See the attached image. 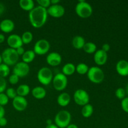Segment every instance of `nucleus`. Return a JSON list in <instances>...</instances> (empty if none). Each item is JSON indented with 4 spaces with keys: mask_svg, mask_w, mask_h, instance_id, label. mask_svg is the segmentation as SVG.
I'll return each instance as SVG.
<instances>
[{
    "mask_svg": "<svg viewBox=\"0 0 128 128\" xmlns=\"http://www.w3.org/2000/svg\"><path fill=\"white\" fill-rule=\"evenodd\" d=\"M121 108L124 112L128 113V96L125 97L123 100H121Z\"/></svg>",
    "mask_w": 128,
    "mask_h": 128,
    "instance_id": "nucleus-35",
    "label": "nucleus"
},
{
    "mask_svg": "<svg viewBox=\"0 0 128 128\" xmlns=\"http://www.w3.org/2000/svg\"><path fill=\"white\" fill-rule=\"evenodd\" d=\"M9 98L4 92L0 93V105L2 106H4L8 103Z\"/></svg>",
    "mask_w": 128,
    "mask_h": 128,
    "instance_id": "nucleus-32",
    "label": "nucleus"
},
{
    "mask_svg": "<svg viewBox=\"0 0 128 128\" xmlns=\"http://www.w3.org/2000/svg\"><path fill=\"white\" fill-rule=\"evenodd\" d=\"M116 70L120 76H128V61L125 60H120L116 65Z\"/></svg>",
    "mask_w": 128,
    "mask_h": 128,
    "instance_id": "nucleus-17",
    "label": "nucleus"
},
{
    "mask_svg": "<svg viewBox=\"0 0 128 128\" xmlns=\"http://www.w3.org/2000/svg\"><path fill=\"white\" fill-rule=\"evenodd\" d=\"M52 82L54 88L56 91H62L67 87L68 80L67 76L63 74L62 72H60L54 75L52 79Z\"/></svg>",
    "mask_w": 128,
    "mask_h": 128,
    "instance_id": "nucleus-7",
    "label": "nucleus"
},
{
    "mask_svg": "<svg viewBox=\"0 0 128 128\" xmlns=\"http://www.w3.org/2000/svg\"><path fill=\"white\" fill-rule=\"evenodd\" d=\"M14 27V22L10 19H4L0 22V30L4 33L11 32Z\"/></svg>",
    "mask_w": 128,
    "mask_h": 128,
    "instance_id": "nucleus-16",
    "label": "nucleus"
},
{
    "mask_svg": "<svg viewBox=\"0 0 128 128\" xmlns=\"http://www.w3.org/2000/svg\"><path fill=\"white\" fill-rule=\"evenodd\" d=\"M4 11H5L4 6L3 4L0 2V16H1V14H2V13L4 12Z\"/></svg>",
    "mask_w": 128,
    "mask_h": 128,
    "instance_id": "nucleus-41",
    "label": "nucleus"
},
{
    "mask_svg": "<svg viewBox=\"0 0 128 128\" xmlns=\"http://www.w3.org/2000/svg\"><path fill=\"white\" fill-rule=\"evenodd\" d=\"M16 52H17L19 56H22V54H23L25 52V50H24V48H23V46H21V47L18 48L16 49Z\"/></svg>",
    "mask_w": 128,
    "mask_h": 128,
    "instance_id": "nucleus-38",
    "label": "nucleus"
},
{
    "mask_svg": "<svg viewBox=\"0 0 128 128\" xmlns=\"http://www.w3.org/2000/svg\"><path fill=\"white\" fill-rule=\"evenodd\" d=\"M53 77L52 71L48 67L41 68L37 73L38 80L41 84L44 86L50 84L52 82Z\"/></svg>",
    "mask_w": 128,
    "mask_h": 128,
    "instance_id": "nucleus-6",
    "label": "nucleus"
},
{
    "mask_svg": "<svg viewBox=\"0 0 128 128\" xmlns=\"http://www.w3.org/2000/svg\"><path fill=\"white\" fill-rule=\"evenodd\" d=\"M50 1H51V5L58 4L60 2V0H50Z\"/></svg>",
    "mask_w": 128,
    "mask_h": 128,
    "instance_id": "nucleus-43",
    "label": "nucleus"
},
{
    "mask_svg": "<svg viewBox=\"0 0 128 128\" xmlns=\"http://www.w3.org/2000/svg\"><path fill=\"white\" fill-rule=\"evenodd\" d=\"M21 57H22V62L29 64L34 61L36 57V54L34 53L33 50H28V51H25L24 53L22 54Z\"/></svg>",
    "mask_w": 128,
    "mask_h": 128,
    "instance_id": "nucleus-23",
    "label": "nucleus"
},
{
    "mask_svg": "<svg viewBox=\"0 0 128 128\" xmlns=\"http://www.w3.org/2000/svg\"><path fill=\"white\" fill-rule=\"evenodd\" d=\"M16 90L18 96L24 98L29 94L30 91H31L30 86L26 84H22L20 85Z\"/></svg>",
    "mask_w": 128,
    "mask_h": 128,
    "instance_id": "nucleus-24",
    "label": "nucleus"
},
{
    "mask_svg": "<svg viewBox=\"0 0 128 128\" xmlns=\"http://www.w3.org/2000/svg\"><path fill=\"white\" fill-rule=\"evenodd\" d=\"M53 123H52V121L51 119H48V120H46V124H47V126L48 125H51Z\"/></svg>",
    "mask_w": 128,
    "mask_h": 128,
    "instance_id": "nucleus-46",
    "label": "nucleus"
},
{
    "mask_svg": "<svg viewBox=\"0 0 128 128\" xmlns=\"http://www.w3.org/2000/svg\"><path fill=\"white\" fill-rule=\"evenodd\" d=\"M10 73V66L5 64L3 62L0 64V76L2 78H6Z\"/></svg>",
    "mask_w": 128,
    "mask_h": 128,
    "instance_id": "nucleus-29",
    "label": "nucleus"
},
{
    "mask_svg": "<svg viewBox=\"0 0 128 128\" xmlns=\"http://www.w3.org/2000/svg\"><path fill=\"white\" fill-rule=\"evenodd\" d=\"M85 40L82 36H76L72 40V46L76 50H81L85 44Z\"/></svg>",
    "mask_w": 128,
    "mask_h": 128,
    "instance_id": "nucleus-20",
    "label": "nucleus"
},
{
    "mask_svg": "<svg viewBox=\"0 0 128 128\" xmlns=\"http://www.w3.org/2000/svg\"><path fill=\"white\" fill-rule=\"evenodd\" d=\"M5 94L8 97L9 99H11V100H13L18 96L16 90L14 89L13 88H9L6 89Z\"/></svg>",
    "mask_w": 128,
    "mask_h": 128,
    "instance_id": "nucleus-31",
    "label": "nucleus"
},
{
    "mask_svg": "<svg viewBox=\"0 0 128 128\" xmlns=\"http://www.w3.org/2000/svg\"><path fill=\"white\" fill-rule=\"evenodd\" d=\"M1 57L4 64L8 66H14L17 62H18L20 56L16 52V50L8 48L2 51Z\"/></svg>",
    "mask_w": 128,
    "mask_h": 128,
    "instance_id": "nucleus-2",
    "label": "nucleus"
},
{
    "mask_svg": "<svg viewBox=\"0 0 128 128\" xmlns=\"http://www.w3.org/2000/svg\"><path fill=\"white\" fill-rule=\"evenodd\" d=\"M36 2L38 4V6L44 8L48 9L51 6V1L50 0H37Z\"/></svg>",
    "mask_w": 128,
    "mask_h": 128,
    "instance_id": "nucleus-33",
    "label": "nucleus"
},
{
    "mask_svg": "<svg viewBox=\"0 0 128 128\" xmlns=\"http://www.w3.org/2000/svg\"><path fill=\"white\" fill-rule=\"evenodd\" d=\"M125 91H126V94H127L128 95V83L127 84V85H126V89H125Z\"/></svg>",
    "mask_w": 128,
    "mask_h": 128,
    "instance_id": "nucleus-47",
    "label": "nucleus"
},
{
    "mask_svg": "<svg viewBox=\"0 0 128 128\" xmlns=\"http://www.w3.org/2000/svg\"><path fill=\"white\" fill-rule=\"evenodd\" d=\"M48 16L47 9L38 6L29 12L28 18L32 27L40 28L46 24Z\"/></svg>",
    "mask_w": 128,
    "mask_h": 128,
    "instance_id": "nucleus-1",
    "label": "nucleus"
},
{
    "mask_svg": "<svg viewBox=\"0 0 128 128\" xmlns=\"http://www.w3.org/2000/svg\"><path fill=\"white\" fill-rule=\"evenodd\" d=\"M74 101L76 104L81 106L89 104L90 102V95L88 92L82 89H78L76 90L74 93Z\"/></svg>",
    "mask_w": 128,
    "mask_h": 128,
    "instance_id": "nucleus-8",
    "label": "nucleus"
},
{
    "mask_svg": "<svg viewBox=\"0 0 128 128\" xmlns=\"http://www.w3.org/2000/svg\"><path fill=\"white\" fill-rule=\"evenodd\" d=\"M108 53L102 51L101 49L97 50L94 54V61L98 66L105 64L108 61Z\"/></svg>",
    "mask_w": 128,
    "mask_h": 128,
    "instance_id": "nucleus-15",
    "label": "nucleus"
},
{
    "mask_svg": "<svg viewBox=\"0 0 128 128\" xmlns=\"http://www.w3.org/2000/svg\"><path fill=\"white\" fill-rule=\"evenodd\" d=\"M76 13L81 18H88L92 15L93 10L91 5L86 1H79L75 7Z\"/></svg>",
    "mask_w": 128,
    "mask_h": 128,
    "instance_id": "nucleus-3",
    "label": "nucleus"
},
{
    "mask_svg": "<svg viewBox=\"0 0 128 128\" xmlns=\"http://www.w3.org/2000/svg\"><path fill=\"white\" fill-rule=\"evenodd\" d=\"M7 88V82L5 78L0 76V93L4 92L6 90Z\"/></svg>",
    "mask_w": 128,
    "mask_h": 128,
    "instance_id": "nucleus-34",
    "label": "nucleus"
},
{
    "mask_svg": "<svg viewBox=\"0 0 128 128\" xmlns=\"http://www.w3.org/2000/svg\"><path fill=\"white\" fill-rule=\"evenodd\" d=\"M20 8L24 11H31L34 6V2L32 0H20L19 1Z\"/></svg>",
    "mask_w": 128,
    "mask_h": 128,
    "instance_id": "nucleus-22",
    "label": "nucleus"
},
{
    "mask_svg": "<svg viewBox=\"0 0 128 128\" xmlns=\"http://www.w3.org/2000/svg\"><path fill=\"white\" fill-rule=\"evenodd\" d=\"M21 38L23 44H28L32 42L33 40V34L30 31H25L22 34Z\"/></svg>",
    "mask_w": 128,
    "mask_h": 128,
    "instance_id": "nucleus-27",
    "label": "nucleus"
},
{
    "mask_svg": "<svg viewBox=\"0 0 128 128\" xmlns=\"http://www.w3.org/2000/svg\"><path fill=\"white\" fill-rule=\"evenodd\" d=\"M32 96L37 100H42L46 96V91L42 86H36L31 90Z\"/></svg>",
    "mask_w": 128,
    "mask_h": 128,
    "instance_id": "nucleus-19",
    "label": "nucleus"
},
{
    "mask_svg": "<svg viewBox=\"0 0 128 128\" xmlns=\"http://www.w3.org/2000/svg\"><path fill=\"white\" fill-rule=\"evenodd\" d=\"M82 50L88 54H94V52L98 50L96 44L92 42H86L84 45Z\"/></svg>",
    "mask_w": 128,
    "mask_h": 128,
    "instance_id": "nucleus-26",
    "label": "nucleus"
},
{
    "mask_svg": "<svg viewBox=\"0 0 128 128\" xmlns=\"http://www.w3.org/2000/svg\"><path fill=\"white\" fill-rule=\"evenodd\" d=\"M5 41V36L2 34L0 33V44L2 43Z\"/></svg>",
    "mask_w": 128,
    "mask_h": 128,
    "instance_id": "nucleus-42",
    "label": "nucleus"
},
{
    "mask_svg": "<svg viewBox=\"0 0 128 128\" xmlns=\"http://www.w3.org/2000/svg\"><path fill=\"white\" fill-rule=\"evenodd\" d=\"M71 113L66 110H61L55 116L54 124L59 128H66L70 124H71Z\"/></svg>",
    "mask_w": 128,
    "mask_h": 128,
    "instance_id": "nucleus-5",
    "label": "nucleus"
},
{
    "mask_svg": "<svg viewBox=\"0 0 128 128\" xmlns=\"http://www.w3.org/2000/svg\"><path fill=\"white\" fill-rule=\"evenodd\" d=\"M30 71V68L28 64L20 61L14 66L12 72L19 78H24L28 75Z\"/></svg>",
    "mask_w": 128,
    "mask_h": 128,
    "instance_id": "nucleus-10",
    "label": "nucleus"
},
{
    "mask_svg": "<svg viewBox=\"0 0 128 128\" xmlns=\"http://www.w3.org/2000/svg\"><path fill=\"white\" fill-rule=\"evenodd\" d=\"M89 68H89V66L86 64L83 63V62H81V63H79L76 66V71L79 74L84 75L87 74Z\"/></svg>",
    "mask_w": 128,
    "mask_h": 128,
    "instance_id": "nucleus-28",
    "label": "nucleus"
},
{
    "mask_svg": "<svg viewBox=\"0 0 128 128\" xmlns=\"http://www.w3.org/2000/svg\"><path fill=\"white\" fill-rule=\"evenodd\" d=\"M19 79H20V78L18 76L12 74L10 75V77H9V82L11 84H16L19 82Z\"/></svg>",
    "mask_w": 128,
    "mask_h": 128,
    "instance_id": "nucleus-36",
    "label": "nucleus"
},
{
    "mask_svg": "<svg viewBox=\"0 0 128 128\" xmlns=\"http://www.w3.org/2000/svg\"><path fill=\"white\" fill-rule=\"evenodd\" d=\"M8 120L5 117L0 118V126L1 127H4L7 125Z\"/></svg>",
    "mask_w": 128,
    "mask_h": 128,
    "instance_id": "nucleus-37",
    "label": "nucleus"
},
{
    "mask_svg": "<svg viewBox=\"0 0 128 128\" xmlns=\"http://www.w3.org/2000/svg\"><path fill=\"white\" fill-rule=\"evenodd\" d=\"M70 102H71V96L68 92H63L58 96L57 102L61 107H66L68 106Z\"/></svg>",
    "mask_w": 128,
    "mask_h": 128,
    "instance_id": "nucleus-18",
    "label": "nucleus"
},
{
    "mask_svg": "<svg viewBox=\"0 0 128 128\" xmlns=\"http://www.w3.org/2000/svg\"><path fill=\"white\" fill-rule=\"evenodd\" d=\"M46 128H59L58 127L56 124H52L51 125H48V126H46Z\"/></svg>",
    "mask_w": 128,
    "mask_h": 128,
    "instance_id": "nucleus-45",
    "label": "nucleus"
},
{
    "mask_svg": "<svg viewBox=\"0 0 128 128\" xmlns=\"http://www.w3.org/2000/svg\"><path fill=\"white\" fill-rule=\"evenodd\" d=\"M46 62L51 66H58L62 62L61 54L57 52H51L46 56Z\"/></svg>",
    "mask_w": 128,
    "mask_h": 128,
    "instance_id": "nucleus-14",
    "label": "nucleus"
},
{
    "mask_svg": "<svg viewBox=\"0 0 128 128\" xmlns=\"http://www.w3.org/2000/svg\"><path fill=\"white\" fill-rule=\"evenodd\" d=\"M48 14L50 16L55 18H61L64 15L65 8L62 5L58 4L51 5L47 9Z\"/></svg>",
    "mask_w": 128,
    "mask_h": 128,
    "instance_id": "nucleus-11",
    "label": "nucleus"
},
{
    "mask_svg": "<svg viewBox=\"0 0 128 128\" xmlns=\"http://www.w3.org/2000/svg\"><path fill=\"white\" fill-rule=\"evenodd\" d=\"M86 74L88 78L92 83H101L104 80V72L99 66H92L90 68Z\"/></svg>",
    "mask_w": 128,
    "mask_h": 128,
    "instance_id": "nucleus-4",
    "label": "nucleus"
},
{
    "mask_svg": "<svg viewBox=\"0 0 128 128\" xmlns=\"http://www.w3.org/2000/svg\"><path fill=\"white\" fill-rule=\"evenodd\" d=\"M12 104L16 111L19 112H22L27 108L28 102L26 98L17 96L12 100Z\"/></svg>",
    "mask_w": 128,
    "mask_h": 128,
    "instance_id": "nucleus-12",
    "label": "nucleus"
},
{
    "mask_svg": "<svg viewBox=\"0 0 128 128\" xmlns=\"http://www.w3.org/2000/svg\"><path fill=\"white\" fill-rule=\"evenodd\" d=\"M126 92L125 91V89L122 88H119L115 91V95H116V98L119 100H123L125 97H126Z\"/></svg>",
    "mask_w": 128,
    "mask_h": 128,
    "instance_id": "nucleus-30",
    "label": "nucleus"
},
{
    "mask_svg": "<svg viewBox=\"0 0 128 128\" xmlns=\"http://www.w3.org/2000/svg\"><path fill=\"white\" fill-rule=\"evenodd\" d=\"M1 63H2V57H1V54H0V64Z\"/></svg>",
    "mask_w": 128,
    "mask_h": 128,
    "instance_id": "nucleus-48",
    "label": "nucleus"
},
{
    "mask_svg": "<svg viewBox=\"0 0 128 128\" xmlns=\"http://www.w3.org/2000/svg\"><path fill=\"white\" fill-rule=\"evenodd\" d=\"M101 50L108 53V52L110 50V45L108 43L103 44L102 46V48H101Z\"/></svg>",
    "mask_w": 128,
    "mask_h": 128,
    "instance_id": "nucleus-39",
    "label": "nucleus"
},
{
    "mask_svg": "<svg viewBox=\"0 0 128 128\" xmlns=\"http://www.w3.org/2000/svg\"><path fill=\"white\" fill-rule=\"evenodd\" d=\"M5 115V110L3 106L0 105V118L4 117Z\"/></svg>",
    "mask_w": 128,
    "mask_h": 128,
    "instance_id": "nucleus-40",
    "label": "nucleus"
},
{
    "mask_svg": "<svg viewBox=\"0 0 128 128\" xmlns=\"http://www.w3.org/2000/svg\"><path fill=\"white\" fill-rule=\"evenodd\" d=\"M76 72V66L73 63L68 62L65 64L62 68V73L65 76H71Z\"/></svg>",
    "mask_w": 128,
    "mask_h": 128,
    "instance_id": "nucleus-21",
    "label": "nucleus"
},
{
    "mask_svg": "<svg viewBox=\"0 0 128 128\" xmlns=\"http://www.w3.org/2000/svg\"><path fill=\"white\" fill-rule=\"evenodd\" d=\"M66 128H79L78 126L75 124H70Z\"/></svg>",
    "mask_w": 128,
    "mask_h": 128,
    "instance_id": "nucleus-44",
    "label": "nucleus"
},
{
    "mask_svg": "<svg viewBox=\"0 0 128 128\" xmlns=\"http://www.w3.org/2000/svg\"><path fill=\"white\" fill-rule=\"evenodd\" d=\"M6 41H7V44L9 48L14 49V50L21 47L23 45L21 36L16 34H12L10 35L8 37Z\"/></svg>",
    "mask_w": 128,
    "mask_h": 128,
    "instance_id": "nucleus-13",
    "label": "nucleus"
},
{
    "mask_svg": "<svg viewBox=\"0 0 128 128\" xmlns=\"http://www.w3.org/2000/svg\"><path fill=\"white\" fill-rule=\"evenodd\" d=\"M50 50V43L46 39H41L36 41L34 46L33 51L36 54L42 56L48 52Z\"/></svg>",
    "mask_w": 128,
    "mask_h": 128,
    "instance_id": "nucleus-9",
    "label": "nucleus"
},
{
    "mask_svg": "<svg viewBox=\"0 0 128 128\" xmlns=\"http://www.w3.org/2000/svg\"><path fill=\"white\" fill-rule=\"evenodd\" d=\"M94 112V108L91 104H88L82 106L81 110V114L85 118H88L91 117Z\"/></svg>",
    "mask_w": 128,
    "mask_h": 128,
    "instance_id": "nucleus-25",
    "label": "nucleus"
}]
</instances>
